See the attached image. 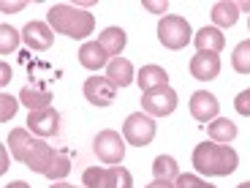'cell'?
<instances>
[{
  "label": "cell",
  "instance_id": "obj_7",
  "mask_svg": "<svg viewBox=\"0 0 250 188\" xmlns=\"http://www.w3.org/2000/svg\"><path fill=\"white\" fill-rule=\"evenodd\" d=\"M93 150L95 156L101 158L104 164H120L125 156V137H120L117 131H112V128H106V131H101L98 137H95L93 142Z\"/></svg>",
  "mask_w": 250,
  "mask_h": 188
},
{
  "label": "cell",
  "instance_id": "obj_31",
  "mask_svg": "<svg viewBox=\"0 0 250 188\" xmlns=\"http://www.w3.org/2000/svg\"><path fill=\"white\" fill-rule=\"evenodd\" d=\"M25 8V3H3V11H19Z\"/></svg>",
  "mask_w": 250,
  "mask_h": 188
},
{
  "label": "cell",
  "instance_id": "obj_28",
  "mask_svg": "<svg viewBox=\"0 0 250 188\" xmlns=\"http://www.w3.org/2000/svg\"><path fill=\"white\" fill-rule=\"evenodd\" d=\"M0 104H3V112H0V120L6 123L8 118H14V112H17V98H11V95H0Z\"/></svg>",
  "mask_w": 250,
  "mask_h": 188
},
{
  "label": "cell",
  "instance_id": "obj_20",
  "mask_svg": "<svg viewBox=\"0 0 250 188\" xmlns=\"http://www.w3.org/2000/svg\"><path fill=\"white\" fill-rule=\"evenodd\" d=\"M234 137H237V125L229 118H215L212 123H209V139H212V142L229 144Z\"/></svg>",
  "mask_w": 250,
  "mask_h": 188
},
{
  "label": "cell",
  "instance_id": "obj_9",
  "mask_svg": "<svg viewBox=\"0 0 250 188\" xmlns=\"http://www.w3.org/2000/svg\"><path fill=\"white\" fill-rule=\"evenodd\" d=\"M27 128H30L36 137H55L60 131V112L57 109H36L27 118Z\"/></svg>",
  "mask_w": 250,
  "mask_h": 188
},
{
  "label": "cell",
  "instance_id": "obj_10",
  "mask_svg": "<svg viewBox=\"0 0 250 188\" xmlns=\"http://www.w3.org/2000/svg\"><path fill=\"white\" fill-rule=\"evenodd\" d=\"M218 98H215L212 93H207V90H199V93L190 95V115H193L196 120H201V123H209V120L218 118Z\"/></svg>",
  "mask_w": 250,
  "mask_h": 188
},
{
  "label": "cell",
  "instance_id": "obj_35",
  "mask_svg": "<svg viewBox=\"0 0 250 188\" xmlns=\"http://www.w3.org/2000/svg\"><path fill=\"white\" fill-rule=\"evenodd\" d=\"M52 188H76V186H68V183H52Z\"/></svg>",
  "mask_w": 250,
  "mask_h": 188
},
{
  "label": "cell",
  "instance_id": "obj_21",
  "mask_svg": "<svg viewBox=\"0 0 250 188\" xmlns=\"http://www.w3.org/2000/svg\"><path fill=\"white\" fill-rule=\"evenodd\" d=\"M152 175H155V180H177L180 177V166H177V161L171 156H158L155 161H152Z\"/></svg>",
  "mask_w": 250,
  "mask_h": 188
},
{
  "label": "cell",
  "instance_id": "obj_17",
  "mask_svg": "<svg viewBox=\"0 0 250 188\" xmlns=\"http://www.w3.org/2000/svg\"><path fill=\"white\" fill-rule=\"evenodd\" d=\"M237 19H239V6L231 0H220L212 6V22L218 27H231L237 25Z\"/></svg>",
  "mask_w": 250,
  "mask_h": 188
},
{
  "label": "cell",
  "instance_id": "obj_32",
  "mask_svg": "<svg viewBox=\"0 0 250 188\" xmlns=\"http://www.w3.org/2000/svg\"><path fill=\"white\" fill-rule=\"evenodd\" d=\"M0 74H3V79H0V85H8V76H11V71H8V66H3V69H0Z\"/></svg>",
  "mask_w": 250,
  "mask_h": 188
},
{
  "label": "cell",
  "instance_id": "obj_37",
  "mask_svg": "<svg viewBox=\"0 0 250 188\" xmlns=\"http://www.w3.org/2000/svg\"><path fill=\"white\" fill-rule=\"evenodd\" d=\"M248 30H250V22H248Z\"/></svg>",
  "mask_w": 250,
  "mask_h": 188
},
{
  "label": "cell",
  "instance_id": "obj_14",
  "mask_svg": "<svg viewBox=\"0 0 250 188\" xmlns=\"http://www.w3.org/2000/svg\"><path fill=\"white\" fill-rule=\"evenodd\" d=\"M106 79L112 82L114 88H128L133 82V66L125 57H112L106 66Z\"/></svg>",
  "mask_w": 250,
  "mask_h": 188
},
{
  "label": "cell",
  "instance_id": "obj_8",
  "mask_svg": "<svg viewBox=\"0 0 250 188\" xmlns=\"http://www.w3.org/2000/svg\"><path fill=\"white\" fill-rule=\"evenodd\" d=\"M114 95H117V88H114L106 76H90L84 82V98L93 107H109L114 101Z\"/></svg>",
  "mask_w": 250,
  "mask_h": 188
},
{
  "label": "cell",
  "instance_id": "obj_3",
  "mask_svg": "<svg viewBox=\"0 0 250 188\" xmlns=\"http://www.w3.org/2000/svg\"><path fill=\"white\" fill-rule=\"evenodd\" d=\"M49 19V27L55 33H62V36L68 38H84L93 33L95 27V19L90 11L84 8H76V6H68V3H57V6L49 8L46 14Z\"/></svg>",
  "mask_w": 250,
  "mask_h": 188
},
{
  "label": "cell",
  "instance_id": "obj_5",
  "mask_svg": "<svg viewBox=\"0 0 250 188\" xmlns=\"http://www.w3.org/2000/svg\"><path fill=\"white\" fill-rule=\"evenodd\" d=\"M123 137L133 147H147L155 139V120L150 115H142V112L128 115V120L123 125Z\"/></svg>",
  "mask_w": 250,
  "mask_h": 188
},
{
  "label": "cell",
  "instance_id": "obj_36",
  "mask_svg": "<svg viewBox=\"0 0 250 188\" xmlns=\"http://www.w3.org/2000/svg\"><path fill=\"white\" fill-rule=\"evenodd\" d=\"M237 188H250V183H242V186H237Z\"/></svg>",
  "mask_w": 250,
  "mask_h": 188
},
{
  "label": "cell",
  "instance_id": "obj_16",
  "mask_svg": "<svg viewBox=\"0 0 250 188\" xmlns=\"http://www.w3.org/2000/svg\"><path fill=\"white\" fill-rule=\"evenodd\" d=\"M136 82H139V88H142V93H150V90H155V88L169 85V74H166L161 66H142Z\"/></svg>",
  "mask_w": 250,
  "mask_h": 188
},
{
  "label": "cell",
  "instance_id": "obj_18",
  "mask_svg": "<svg viewBox=\"0 0 250 188\" xmlns=\"http://www.w3.org/2000/svg\"><path fill=\"white\" fill-rule=\"evenodd\" d=\"M19 101H22L25 107H30V112H36V109H49L52 107V93L27 85V88H22V93H19Z\"/></svg>",
  "mask_w": 250,
  "mask_h": 188
},
{
  "label": "cell",
  "instance_id": "obj_1",
  "mask_svg": "<svg viewBox=\"0 0 250 188\" xmlns=\"http://www.w3.org/2000/svg\"><path fill=\"white\" fill-rule=\"evenodd\" d=\"M8 150L17 161H22L27 169L38 175L49 177V180H62L71 172V164L65 156L52 150L44 139H36L27 128H14L8 134Z\"/></svg>",
  "mask_w": 250,
  "mask_h": 188
},
{
  "label": "cell",
  "instance_id": "obj_13",
  "mask_svg": "<svg viewBox=\"0 0 250 188\" xmlns=\"http://www.w3.org/2000/svg\"><path fill=\"white\" fill-rule=\"evenodd\" d=\"M196 41V49L199 52H207V55H218L220 49L226 47V38L218 27H201L199 33L193 36Z\"/></svg>",
  "mask_w": 250,
  "mask_h": 188
},
{
  "label": "cell",
  "instance_id": "obj_19",
  "mask_svg": "<svg viewBox=\"0 0 250 188\" xmlns=\"http://www.w3.org/2000/svg\"><path fill=\"white\" fill-rule=\"evenodd\" d=\"M98 44L106 49L109 57H117L125 49V30L123 27H106V30L98 36Z\"/></svg>",
  "mask_w": 250,
  "mask_h": 188
},
{
  "label": "cell",
  "instance_id": "obj_27",
  "mask_svg": "<svg viewBox=\"0 0 250 188\" xmlns=\"http://www.w3.org/2000/svg\"><path fill=\"white\" fill-rule=\"evenodd\" d=\"M234 109H237L239 115H245V118H250V88L242 90V93L234 98Z\"/></svg>",
  "mask_w": 250,
  "mask_h": 188
},
{
  "label": "cell",
  "instance_id": "obj_11",
  "mask_svg": "<svg viewBox=\"0 0 250 188\" xmlns=\"http://www.w3.org/2000/svg\"><path fill=\"white\" fill-rule=\"evenodd\" d=\"M22 38H25V44L30 47V49L41 52V49H49L52 47L55 33H52V27L44 25V22H30V25L22 30Z\"/></svg>",
  "mask_w": 250,
  "mask_h": 188
},
{
  "label": "cell",
  "instance_id": "obj_23",
  "mask_svg": "<svg viewBox=\"0 0 250 188\" xmlns=\"http://www.w3.org/2000/svg\"><path fill=\"white\" fill-rule=\"evenodd\" d=\"M231 66L239 74H250V38L242 41V44H237V49L231 55Z\"/></svg>",
  "mask_w": 250,
  "mask_h": 188
},
{
  "label": "cell",
  "instance_id": "obj_25",
  "mask_svg": "<svg viewBox=\"0 0 250 188\" xmlns=\"http://www.w3.org/2000/svg\"><path fill=\"white\" fill-rule=\"evenodd\" d=\"M17 44H19V33L11 25H0V52L8 55L11 49H17Z\"/></svg>",
  "mask_w": 250,
  "mask_h": 188
},
{
  "label": "cell",
  "instance_id": "obj_33",
  "mask_svg": "<svg viewBox=\"0 0 250 188\" xmlns=\"http://www.w3.org/2000/svg\"><path fill=\"white\" fill-rule=\"evenodd\" d=\"M6 188H30V186H27V183H22V180H17V183H8Z\"/></svg>",
  "mask_w": 250,
  "mask_h": 188
},
{
  "label": "cell",
  "instance_id": "obj_15",
  "mask_svg": "<svg viewBox=\"0 0 250 188\" xmlns=\"http://www.w3.org/2000/svg\"><path fill=\"white\" fill-rule=\"evenodd\" d=\"M79 63L90 71H98L109 63V55L98 41H87V44H82V49H79Z\"/></svg>",
  "mask_w": 250,
  "mask_h": 188
},
{
  "label": "cell",
  "instance_id": "obj_6",
  "mask_svg": "<svg viewBox=\"0 0 250 188\" xmlns=\"http://www.w3.org/2000/svg\"><path fill=\"white\" fill-rule=\"evenodd\" d=\"M142 107L150 118H166V115H171L177 109V93L169 88V85L155 88V90H150V93L142 95Z\"/></svg>",
  "mask_w": 250,
  "mask_h": 188
},
{
  "label": "cell",
  "instance_id": "obj_24",
  "mask_svg": "<svg viewBox=\"0 0 250 188\" xmlns=\"http://www.w3.org/2000/svg\"><path fill=\"white\" fill-rule=\"evenodd\" d=\"M82 183H84V188H106V169L90 166V169H84V175H82Z\"/></svg>",
  "mask_w": 250,
  "mask_h": 188
},
{
  "label": "cell",
  "instance_id": "obj_12",
  "mask_svg": "<svg viewBox=\"0 0 250 188\" xmlns=\"http://www.w3.org/2000/svg\"><path fill=\"white\" fill-rule=\"evenodd\" d=\"M190 74L193 79L209 82L220 74V57L218 55H207V52H199V55L190 60Z\"/></svg>",
  "mask_w": 250,
  "mask_h": 188
},
{
  "label": "cell",
  "instance_id": "obj_29",
  "mask_svg": "<svg viewBox=\"0 0 250 188\" xmlns=\"http://www.w3.org/2000/svg\"><path fill=\"white\" fill-rule=\"evenodd\" d=\"M144 8H147V11H158V14H163V11H166V3H144Z\"/></svg>",
  "mask_w": 250,
  "mask_h": 188
},
{
  "label": "cell",
  "instance_id": "obj_26",
  "mask_svg": "<svg viewBox=\"0 0 250 188\" xmlns=\"http://www.w3.org/2000/svg\"><path fill=\"white\" fill-rule=\"evenodd\" d=\"M177 188H215V186L201 180V177H196V175H180L177 177Z\"/></svg>",
  "mask_w": 250,
  "mask_h": 188
},
{
  "label": "cell",
  "instance_id": "obj_22",
  "mask_svg": "<svg viewBox=\"0 0 250 188\" xmlns=\"http://www.w3.org/2000/svg\"><path fill=\"white\" fill-rule=\"evenodd\" d=\"M133 186V177L125 166H112L106 169V188H131Z\"/></svg>",
  "mask_w": 250,
  "mask_h": 188
},
{
  "label": "cell",
  "instance_id": "obj_30",
  "mask_svg": "<svg viewBox=\"0 0 250 188\" xmlns=\"http://www.w3.org/2000/svg\"><path fill=\"white\" fill-rule=\"evenodd\" d=\"M147 188H177V186H171L169 180H155V183H150Z\"/></svg>",
  "mask_w": 250,
  "mask_h": 188
},
{
  "label": "cell",
  "instance_id": "obj_2",
  "mask_svg": "<svg viewBox=\"0 0 250 188\" xmlns=\"http://www.w3.org/2000/svg\"><path fill=\"white\" fill-rule=\"evenodd\" d=\"M193 166L201 175L229 177L239 166V156L229 147V144L201 142V144H196V150H193Z\"/></svg>",
  "mask_w": 250,
  "mask_h": 188
},
{
  "label": "cell",
  "instance_id": "obj_4",
  "mask_svg": "<svg viewBox=\"0 0 250 188\" xmlns=\"http://www.w3.org/2000/svg\"><path fill=\"white\" fill-rule=\"evenodd\" d=\"M158 38H161V44L166 49H182V47L190 44V25H188V19L182 17H163L158 22Z\"/></svg>",
  "mask_w": 250,
  "mask_h": 188
},
{
  "label": "cell",
  "instance_id": "obj_34",
  "mask_svg": "<svg viewBox=\"0 0 250 188\" xmlns=\"http://www.w3.org/2000/svg\"><path fill=\"white\" fill-rule=\"evenodd\" d=\"M239 11H250V0H245V3H237Z\"/></svg>",
  "mask_w": 250,
  "mask_h": 188
}]
</instances>
